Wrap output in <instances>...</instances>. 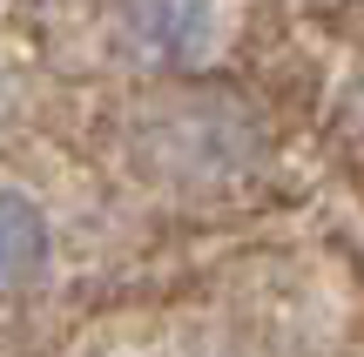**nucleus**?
Here are the masks:
<instances>
[{
    "instance_id": "obj_1",
    "label": "nucleus",
    "mask_w": 364,
    "mask_h": 357,
    "mask_svg": "<svg viewBox=\"0 0 364 357\" xmlns=\"http://www.w3.org/2000/svg\"><path fill=\"white\" fill-rule=\"evenodd\" d=\"M115 34L142 67H196L216 48V0H122Z\"/></svg>"
},
{
    "instance_id": "obj_2",
    "label": "nucleus",
    "mask_w": 364,
    "mask_h": 357,
    "mask_svg": "<svg viewBox=\"0 0 364 357\" xmlns=\"http://www.w3.org/2000/svg\"><path fill=\"white\" fill-rule=\"evenodd\" d=\"M54 256V229H48V209L21 189H0V297L41 283Z\"/></svg>"
}]
</instances>
